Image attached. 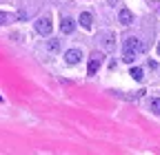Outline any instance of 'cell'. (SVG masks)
<instances>
[{"mask_svg": "<svg viewBox=\"0 0 160 155\" xmlns=\"http://www.w3.org/2000/svg\"><path fill=\"white\" fill-rule=\"evenodd\" d=\"M33 27H36V31H38L40 35H49V33L53 31V22H51V16H40L38 20L33 22Z\"/></svg>", "mask_w": 160, "mask_h": 155, "instance_id": "1", "label": "cell"}, {"mask_svg": "<svg viewBox=\"0 0 160 155\" xmlns=\"http://www.w3.org/2000/svg\"><path fill=\"white\" fill-rule=\"evenodd\" d=\"M100 64H102V55H100V53H91L89 64H87V75H96L98 69H100Z\"/></svg>", "mask_w": 160, "mask_h": 155, "instance_id": "2", "label": "cell"}, {"mask_svg": "<svg viewBox=\"0 0 160 155\" xmlns=\"http://www.w3.org/2000/svg\"><path fill=\"white\" fill-rule=\"evenodd\" d=\"M125 49H131V51H136V53H142L145 51V45L138 40L136 35H129V38H125V45H122Z\"/></svg>", "mask_w": 160, "mask_h": 155, "instance_id": "3", "label": "cell"}, {"mask_svg": "<svg viewBox=\"0 0 160 155\" xmlns=\"http://www.w3.org/2000/svg\"><path fill=\"white\" fill-rule=\"evenodd\" d=\"M80 58H82L80 49H69V51L65 53V62H67L69 67H73V64H78V62H80Z\"/></svg>", "mask_w": 160, "mask_h": 155, "instance_id": "4", "label": "cell"}, {"mask_svg": "<svg viewBox=\"0 0 160 155\" xmlns=\"http://www.w3.org/2000/svg\"><path fill=\"white\" fill-rule=\"evenodd\" d=\"M118 22L122 25V27L133 25V13H131L129 9H120V11H118Z\"/></svg>", "mask_w": 160, "mask_h": 155, "instance_id": "5", "label": "cell"}, {"mask_svg": "<svg viewBox=\"0 0 160 155\" xmlns=\"http://www.w3.org/2000/svg\"><path fill=\"white\" fill-rule=\"evenodd\" d=\"M78 25L82 27V29H91V25H93V16H91V11H82V13H80Z\"/></svg>", "mask_w": 160, "mask_h": 155, "instance_id": "6", "label": "cell"}, {"mask_svg": "<svg viewBox=\"0 0 160 155\" xmlns=\"http://www.w3.org/2000/svg\"><path fill=\"white\" fill-rule=\"evenodd\" d=\"M100 40H105V49H107V51H113V49H116V42H113V40H116V35H113L111 31H107L105 35L100 33Z\"/></svg>", "mask_w": 160, "mask_h": 155, "instance_id": "7", "label": "cell"}, {"mask_svg": "<svg viewBox=\"0 0 160 155\" xmlns=\"http://www.w3.org/2000/svg\"><path fill=\"white\" fill-rule=\"evenodd\" d=\"M60 29H62V33H67V35H69V33H73V29H76V22L71 20L69 16H65V18H62V22H60Z\"/></svg>", "mask_w": 160, "mask_h": 155, "instance_id": "8", "label": "cell"}, {"mask_svg": "<svg viewBox=\"0 0 160 155\" xmlns=\"http://www.w3.org/2000/svg\"><path fill=\"white\" fill-rule=\"evenodd\" d=\"M136 51H131V49H125L122 47V62H127V64H133L136 62Z\"/></svg>", "mask_w": 160, "mask_h": 155, "instance_id": "9", "label": "cell"}, {"mask_svg": "<svg viewBox=\"0 0 160 155\" xmlns=\"http://www.w3.org/2000/svg\"><path fill=\"white\" fill-rule=\"evenodd\" d=\"M47 49H49V53H58L60 51V40L58 38H51V40L47 42Z\"/></svg>", "mask_w": 160, "mask_h": 155, "instance_id": "10", "label": "cell"}, {"mask_svg": "<svg viewBox=\"0 0 160 155\" xmlns=\"http://www.w3.org/2000/svg\"><path fill=\"white\" fill-rule=\"evenodd\" d=\"M129 75L133 78V80H138V82H140V80H142V78H145V71H142V69H140V67H131V71H129Z\"/></svg>", "mask_w": 160, "mask_h": 155, "instance_id": "11", "label": "cell"}, {"mask_svg": "<svg viewBox=\"0 0 160 155\" xmlns=\"http://www.w3.org/2000/svg\"><path fill=\"white\" fill-rule=\"evenodd\" d=\"M9 22H11V16L5 13V11H0V27H2V25H9Z\"/></svg>", "mask_w": 160, "mask_h": 155, "instance_id": "12", "label": "cell"}, {"mask_svg": "<svg viewBox=\"0 0 160 155\" xmlns=\"http://www.w3.org/2000/svg\"><path fill=\"white\" fill-rule=\"evenodd\" d=\"M151 111L153 113H160V98H153L151 100Z\"/></svg>", "mask_w": 160, "mask_h": 155, "instance_id": "13", "label": "cell"}, {"mask_svg": "<svg viewBox=\"0 0 160 155\" xmlns=\"http://www.w3.org/2000/svg\"><path fill=\"white\" fill-rule=\"evenodd\" d=\"M158 55H160V42H158Z\"/></svg>", "mask_w": 160, "mask_h": 155, "instance_id": "14", "label": "cell"}]
</instances>
